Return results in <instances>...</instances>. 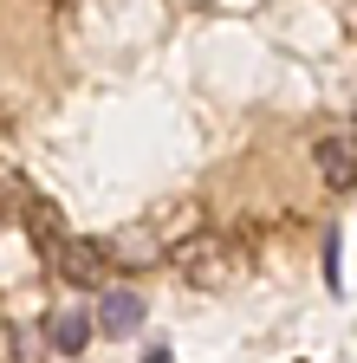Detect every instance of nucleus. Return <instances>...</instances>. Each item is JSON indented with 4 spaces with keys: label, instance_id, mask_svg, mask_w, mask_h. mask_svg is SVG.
<instances>
[{
    "label": "nucleus",
    "instance_id": "7ed1b4c3",
    "mask_svg": "<svg viewBox=\"0 0 357 363\" xmlns=\"http://www.w3.org/2000/svg\"><path fill=\"white\" fill-rule=\"evenodd\" d=\"M46 344H53L59 357H78L84 344H92V311H78V305H72V311H53V318H46Z\"/></svg>",
    "mask_w": 357,
    "mask_h": 363
},
{
    "label": "nucleus",
    "instance_id": "f03ea898",
    "mask_svg": "<svg viewBox=\"0 0 357 363\" xmlns=\"http://www.w3.org/2000/svg\"><path fill=\"white\" fill-rule=\"evenodd\" d=\"M92 331H104V337H137L143 331V298L137 292H104L98 311H92Z\"/></svg>",
    "mask_w": 357,
    "mask_h": 363
},
{
    "label": "nucleus",
    "instance_id": "20e7f679",
    "mask_svg": "<svg viewBox=\"0 0 357 363\" xmlns=\"http://www.w3.org/2000/svg\"><path fill=\"white\" fill-rule=\"evenodd\" d=\"M319 169L331 175L338 195L351 189V130H338V136H325V143H319Z\"/></svg>",
    "mask_w": 357,
    "mask_h": 363
},
{
    "label": "nucleus",
    "instance_id": "f257e3e1",
    "mask_svg": "<svg viewBox=\"0 0 357 363\" xmlns=\"http://www.w3.org/2000/svg\"><path fill=\"white\" fill-rule=\"evenodd\" d=\"M53 272L65 286H104V253L84 240H53Z\"/></svg>",
    "mask_w": 357,
    "mask_h": 363
},
{
    "label": "nucleus",
    "instance_id": "39448f33",
    "mask_svg": "<svg viewBox=\"0 0 357 363\" xmlns=\"http://www.w3.org/2000/svg\"><path fill=\"white\" fill-rule=\"evenodd\" d=\"M0 123H7V104H0Z\"/></svg>",
    "mask_w": 357,
    "mask_h": 363
}]
</instances>
